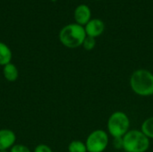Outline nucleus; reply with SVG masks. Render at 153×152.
Instances as JSON below:
<instances>
[{
  "mask_svg": "<svg viewBox=\"0 0 153 152\" xmlns=\"http://www.w3.org/2000/svg\"><path fill=\"white\" fill-rule=\"evenodd\" d=\"M149 147L150 139L141 130H129L123 136V149L126 152H146Z\"/></svg>",
  "mask_w": 153,
  "mask_h": 152,
  "instance_id": "nucleus-3",
  "label": "nucleus"
},
{
  "mask_svg": "<svg viewBox=\"0 0 153 152\" xmlns=\"http://www.w3.org/2000/svg\"><path fill=\"white\" fill-rule=\"evenodd\" d=\"M91 12L88 5L80 4L74 10V19L77 24L85 26L91 21Z\"/></svg>",
  "mask_w": 153,
  "mask_h": 152,
  "instance_id": "nucleus-8",
  "label": "nucleus"
},
{
  "mask_svg": "<svg viewBox=\"0 0 153 152\" xmlns=\"http://www.w3.org/2000/svg\"><path fill=\"white\" fill-rule=\"evenodd\" d=\"M98 1H99V0H98Z\"/></svg>",
  "mask_w": 153,
  "mask_h": 152,
  "instance_id": "nucleus-19",
  "label": "nucleus"
},
{
  "mask_svg": "<svg viewBox=\"0 0 153 152\" xmlns=\"http://www.w3.org/2000/svg\"><path fill=\"white\" fill-rule=\"evenodd\" d=\"M3 75L7 82H14L19 77V70L14 64L10 63L3 66Z\"/></svg>",
  "mask_w": 153,
  "mask_h": 152,
  "instance_id": "nucleus-9",
  "label": "nucleus"
},
{
  "mask_svg": "<svg viewBox=\"0 0 153 152\" xmlns=\"http://www.w3.org/2000/svg\"><path fill=\"white\" fill-rule=\"evenodd\" d=\"M95 46H96V39L90 37V36H86V38L82 43L83 48L87 51H90V50H92L95 47Z\"/></svg>",
  "mask_w": 153,
  "mask_h": 152,
  "instance_id": "nucleus-13",
  "label": "nucleus"
},
{
  "mask_svg": "<svg viewBox=\"0 0 153 152\" xmlns=\"http://www.w3.org/2000/svg\"><path fill=\"white\" fill-rule=\"evenodd\" d=\"M68 152H88L85 142L82 141H73L68 145Z\"/></svg>",
  "mask_w": 153,
  "mask_h": 152,
  "instance_id": "nucleus-12",
  "label": "nucleus"
},
{
  "mask_svg": "<svg viewBox=\"0 0 153 152\" xmlns=\"http://www.w3.org/2000/svg\"><path fill=\"white\" fill-rule=\"evenodd\" d=\"M53 1H55V0H53Z\"/></svg>",
  "mask_w": 153,
  "mask_h": 152,
  "instance_id": "nucleus-18",
  "label": "nucleus"
},
{
  "mask_svg": "<svg viewBox=\"0 0 153 152\" xmlns=\"http://www.w3.org/2000/svg\"><path fill=\"white\" fill-rule=\"evenodd\" d=\"M9 152H31L30 151V150L27 147V146H25L24 144H20V143H18V144H14L10 150H9Z\"/></svg>",
  "mask_w": 153,
  "mask_h": 152,
  "instance_id": "nucleus-14",
  "label": "nucleus"
},
{
  "mask_svg": "<svg viewBox=\"0 0 153 152\" xmlns=\"http://www.w3.org/2000/svg\"><path fill=\"white\" fill-rule=\"evenodd\" d=\"M113 146L116 149H123V137H117L114 138Z\"/></svg>",
  "mask_w": 153,
  "mask_h": 152,
  "instance_id": "nucleus-16",
  "label": "nucleus"
},
{
  "mask_svg": "<svg viewBox=\"0 0 153 152\" xmlns=\"http://www.w3.org/2000/svg\"><path fill=\"white\" fill-rule=\"evenodd\" d=\"M0 152H9L8 151H0Z\"/></svg>",
  "mask_w": 153,
  "mask_h": 152,
  "instance_id": "nucleus-17",
  "label": "nucleus"
},
{
  "mask_svg": "<svg viewBox=\"0 0 153 152\" xmlns=\"http://www.w3.org/2000/svg\"><path fill=\"white\" fill-rule=\"evenodd\" d=\"M33 152H53V151L48 145L44 144V143H40V144H38L34 148Z\"/></svg>",
  "mask_w": 153,
  "mask_h": 152,
  "instance_id": "nucleus-15",
  "label": "nucleus"
},
{
  "mask_svg": "<svg viewBox=\"0 0 153 152\" xmlns=\"http://www.w3.org/2000/svg\"><path fill=\"white\" fill-rule=\"evenodd\" d=\"M130 87L132 90L142 97L153 95V73L146 69L134 71L130 77Z\"/></svg>",
  "mask_w": 153,
  "mask_h": 152,
  "instance_id": "nucleus-1",
  "label": "nucleus"
},
{
  "mask_svg": "<svg viewBox=\"0 0 153 152\" xmlns=\"http://www.w3.org/2000/svg\"><path fill=\"white\" fill-rule=\"evenodd\" d=\"M107 128L113 138L123 137L130 130V119L126 113L116 111L109 116Z\"/></svg>",
  "mask_w": 153,
  "mask_h": 152,
  "instance_id": "nucleus-4",
  "label": "nucleus"
},
{
  "mask_svg": "<svg viewBox=\"0 0 153 152\" xmlns=\"http://www.w3.org/2000/svg\"><path fill=\"white\" fill-rule=\"evenodd\" d=\"M86 36L83 26L77 23H70L60 30L59 40L68 48H76L82 46Z\"/></svg>",
  "mask_w": 153,
  "mask_h": 152,
  "instance_id": "nucleus-2",
  "label": "nucleus"
},
{
  "mask_svg": "<svg viewBox=\"0 0 153 152\" xmlns=\"http://www.w3.org/2000/svg\"><path fill=\"white\" fill-rule=\"evenodd\" d=\"M108 142L109 137L107 132L98 129L89 134L85 144L88 152H103L107 149Z\"/></svg>",
  "mask_w": 153,
  "mask_h": 152,
  "instance_id": "nucleus-5",
  "label": "nucleus"
},
{
  "mask_svg": "<svg viewBox=\"0 0 153 152\" xmlns=\"http://www.w3.org/2000/svg\"><path fill=\"white\" fill-rule=\"evenodd\" d=\"M141 131L149 138L153 139V116L148 117L142 125Z\"/></svg>",
  "mask_w": 153,
  "mask_h": 152,
  "instance_id": "nucleus-11",
  "label": "nucleus"
},
{
  "mask_svg": "<svg viewBox=\"0 0 153 152\" xmlns=\"http://www.w3.org/2000/svg\"><path fill=\"white\" fill-rule=\"evenodd\" d=\"M16 142V134L10 129L0 130V151L10 150Z\"/></svg>",
  "mask_w": 153,
  "mask_h": 152,
  "instance_id": "nucleus-7",
  "label": "nucleus"
},
{
  "mask_svg": "<svg viewBox=\"0 0 153 152\" xmlns=\"http://www.w3.org/2000/svg\"><path fill=\"white\" fill-rule=\"evenodd\" d=\"M87 36L97 38L100 36L105 30V24L100 19H91V21L84 27Z\"/></svg>",
  "mask_w": 153,
  "mask_h": 152,
  "instance_id": "nucleus-6",
  "label": "nucleus"
},
{
  "mask_svg": "<svg viewBox=\"0 0 153 152\" xmlns=\"http://www.w3.org/2000/svg\"><path fill=\"white\" fill-rule=\"evenodd\" d=\"M13 58V53L10 47L4 42L0 41V65L4 66L10 64Z\"/></svg>",
  "mask_w": 153,
  "mask_h": 152,
  "instance_id": "nucleus-10",
  "label": "nucleus"
}]
</instances>
